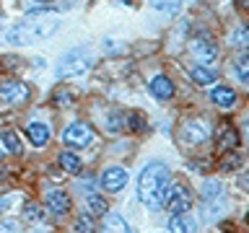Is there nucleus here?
<instances>
[{
	"instance_id": "14",
	"label": "nucleus",
	"mask_w": 249,
	"mask_h": 233,
	"mask_svg": "<svg viewBox=\"0 0 249 233\" xmlns=\"http://www.w3.org/2000/svg\"><path fill=\"white\" fill-rule=\"evenodd\" d=\"M213 104H218L221 109H231L236 104V93H233L229 85H215L213 88Z\"/></svg>"
},
{
	"instance_id": "10",
	"label": "nucleus",
	"mask_w": 249,
	"mask_h": 233,
	"mask_svg": "<svg viewBox=\"0 0 249 233\" xmlns=\"http://www.w3.org/2000/svg\"><path fill=\"white\" fill-rule=\"evenodd\" d=\"M192 52L197 54L200 62H213L215 54H218L215 44L210 42V39H205V36H197V39H195V42H192Z\"/></svg>"
},
{
	"instance_id": "3",
	"label": "nucleus",
	"mask_w": 249,
	"mask_h": 233,
	"mask_svg": "<svg viewBox=\"0 0 249 233\" xmlns=\"http://www.w3.org/2000/svg\"><path fill=\"white\" fill-rule=\"evenodd\" d=\"M91 52L89 50H73L68 54H62L60 60V67H57V75L60 78H73V75H83L86 70L91 67Z\"/></svg>"
},
{
	"instance_id": "16",
	"label": "nucleus",
	"mask_w": 249,
	"mask_h": 233,
	"mask_svg": "<svg viewBox=\"0 0 249 233\" xmlns=\"http://www.w3.org/2000/svg\"><path fill=\"white\" fill-rule=\"evenodd\" d=\"M101 233H130V225L124 223V217H120V215H109L104 220V231Z\"/></svg>"
},
{
	"instance_id": "13",
	"label": "nucleus",
	"mask_w": 249,
	"mask_h": 233,
	"mask_svg": "<svg viewBox=\"0 0 249 233\" xmlns=\"http://www.w3.org/2000/svg\"><path fill=\"white\" fill-rule=\"evenodd\" d=\"M47 207H50L54 215H65L70 210V197L65 192H50L47 194Z\"/></svg>"
},
{
	"instance_id": "26",
	"label": "nucleus",
	"mask_w": 249,
	"mask_h": 233,
	"mask_svg": "<svg viewBox=\"0 0 249 233\" xmlns=\"http://www.w3.org/2000/svg\"><path fill=\"white\" fill-rule=\"evenodd\" d=\"M54 101H57V104L62 106V101H65V104H70V101H73V96H70L68 91H65V93H62V91H57V93H54Z\"/></svg>"
},
{
	"instance_id": "6",
	"label": "nucleus",
	"mask_w": 249,
	"mask_h": 233,
	"mask_svg": "<svg viewBox=\"0 0 249 233\" xmlns=\"http://www.w3.org/2000/svg\"><path fill=\"white\" fill-rule=\"evenodd\" d=\"M31 96L29 85L21 83V81H5L0 85V101H5V104H13V106H21L26 104Z\"/></svg>"
},
{
	"instance_id": "24",
	"label": "nucleus",
	"mask_w": 249,
	"mask_h": 233,
	"mask_svg": "<svg viewBox=\"0 0 249 233\" xmlns=\"http://www.w3.org/2000/svg\"><path fill=\"white\" fill-rule=\"evenodd\" d=\"M75 228H78V233H93V223H91V217H78Z\"/></svg>"
},
{
	"instance_id": "23",
	"label": "nucleus",
	"mask_w": 249,
	"mask_h": 233,
	"mask_svg": "<svg viewBox=\"0 0 249 233\" xmlns=\"http://www.w3.org/2000/svg\"><path fill=\"white\" fill-rule=\"evenodd\" d=\"M239 163H241V158H239L236 153H231L229 158L221 161V168H223V171H233V168H239Z\"/></svg>"
},
{
	"instance_id": "21",
	"label": "nucleus",
	"mask_w": 249,
	"mask_h": 233,
	"mask_svg": "<svg viewBox=\"0 0 249 233\" xmlns=\"http://www.w3.org/2000/svg\"><path fill=\"white\" fill-rule=\"evenodd\" d=\"M89 207H91L93 215H104L107 213V202L101 200L99 194H91V197H89Z\"/></svg>"
},
{
	"instance_id": "28",
	"label": "nucleus",
	"mask_w": 249,
	"mask_h": 233,
	"mask_svg": "<svg viewBox=\"0 0 249 233\" xmlns=\"http://www.w3.org/2000/svg\"><path fill=\"white\" fill-rule=\"evenodd\" d=\"M36 3H52V0H36Z\"/></svg>"
},
{
	"instance_id": "5",
	"label": "nucleus",
	"mask_w": 249,
	"mask_h": 233,
	"mask_svg": "<svg viewBox=\"0 0 249 233\" xmlns=\"http://www.w3.org/2000/svg\"><path fill=\"white\" fill-rule=\"evenodd\" d=\"M208 135H210V124L205 119H187L179 127V140L184 145H200L208 140Z\"/></svg>"
},
{
	"instance_id": "17",
	"label": "nucleus",
	"mask_w": 249,
	"mask_h": 233,
	"mask_svg": "<svg viewBox=\"0 0 249 233\" xmlns=\"http://www.w3.org/2000/svg\"><path fill=\"white\" fill-rule=\"evenodd\" d=\"M192 81L197 83V85H210V83H215V73L213 70H208V67H192Z\"/></svg>"
},
{
	"instance_id": "2",
	"label": "nucleus",
	"mask_w": 249,
	"mask_h": 233,
	"mask_svg": "<svg viewBox=\"0 0 249 233\" xmlns=\"http://www.w3.org/2000/svg\"><path fill=\"white\" fill-rule=\"evenodd\" d=\"M169 168L163 163L153 161L140 171L138 176V197L145 202V207L151 210H159L163 207V200H166V192H169Z\"/></svg>"
},
{
	"instance_id": "18",
	"label": "nucleus",
	"mask_w": 249,
	"mask_h": 233,
	"mask_svg": "<svg viewBox=\"0 0 249 233\" xmlns=\"http://www.w3.org/2000/svg\"><path fill=\"white\" fill-rule=\"evenodd\" d=\"M60 166L68 171V174H81V161H78V155L73 153H60Z\"/></svg>"
},
{
	"instance_id": "22",
	"label": "nucleus",
	"mask_w": 249,
	"mask_h": 233,
	"mask_svg": "<svg viewBox=\"0 0 249 233\" xmlns=\"http://www.w3.org/2000/svg\"><path fill=\"white\" fill-rule=\"evenodd\" d=\"M236 73H239V78L241 81H249V60H247V54H241V57L236 60Z\"/></svg>"
},
{
	"instance_id": "4",
	"label": "nucleus",
	"mask_w": 249,
	"mask_h": 233,
	"mask_svg": "<svg viewBox=\"0 0 249 233\" xmlns=\"http://www.w3.org/2000/svg\"><path fill=\"white\" fill-rule=\"evenodd\" d=\"M163 205L171 215H182L187 210L192 207V194L187 189L184 184H169V192H166V200H163Z\"/></svg>"
},
{
	"instance_id": "19",
	"label": "nucleus",
	"mask_w": 249,
	"mask_h": 233,
	"mask_svg": "<svg viewBox=\"0 0 249 233\" xmlns=\"http://www.w3.org/2000/svg\"><path fill=\"white\" fill-rule=\"evenodd\" d=\"M3 143H5V148H8V153H21V137L16 135V132H3Z\"/></svg>"
},
{
	"instance_id": "11",
	"label": "nucleus",
	"mask_w": 249,
	"mask_h": 233,
	"mask_svg": "<svg viewBox=\"0 0 249 233\" xmlns=\"http://www.w3.org/2000/svg\"><path fill=\"white\" fill-rule=\"evenodd\" d=\"M26 135L31 140V145H36V148H44L50 143V127H47L44 122H29Z\"/></svg>"
},
{
	"instance_id": "8",
	"label": "nucleus",
	"mask_w": 249,
	"mask_h": 233,
	"mask_svg": "<svg viewBox=\"0 0 249 233\" xmlns=\"http://www.w3.org/2000/svg\"><path fill=\"white\" fill-rule=\"evenodd\" d=\"M124 184H127V171L120 168V166L107 168L104 176H101V186H104L107 192H120Z\"/></svg>"
},
{
	"instance_id": "15",
	"label": "nucleus",
	"mask_w": 249,
	"mask_h": 233,
	"mask_svg": "<svg viewBox=\"0 0 249 233\" xmlns=\"http://www.w3.org/2000/svg\"><path fill=\"white\" fill-rule=\"evenodd\" d=\"M169 233H195V223L187 220L184 215H171V220H169Z\"/></svg>"
},
{
	"instance_id": "27",
	"label": "nucleus",
	"mask_w": 249,
	"mask_h": 233,
	"mask_svg": "<svg viewBox=\"0 0 249 233\" xmlns=\"http://www.w3.org/2000/svg\"><path fill=\"white\" fill-rule=\"evenodd\" d=\"M244 39H247V29H239L236 31V47H247Z\"/></svg>"
},
{
	"instance_id": "1",
	"label": "nucleus",
	"mask_w": 249,
	"mask_h": 233,
	"mask_svg": "<svg viewBox=\"0 0 249 233\" xmlns=\"http://www.w3.org/2000/svg\"><path fill=\"white\" fill-rule=\"evenodd\" d=\"M60 29V16L54 11H39V13H29L21 23L8 31V42L11 44H36L42 39L52 36Z\"/></svg>"
},
{
	"instance_id": "20",
	"label": "nucleus",
	"mask_w": 249,
	"mask_h": 233,
	"mask_svg": "<svg viewBox=\"0 0 249 233\" xmlns=\"http://www.w3.org/2000/svg\"><path fill=\"white\" fill-rule=\"evenodd\" d=\"M153 8H159V11H166L169 16H174L179 11V0H151Z\"/></svg>"
},
{
	"instance_id": "29",
	"label": "nucleus",
	"mask_w": 249,
	"mask_h": 233,
	"mask_svg": "<svg viewBox=\"0 0 249 233\" xmlns=\"http://www.w3.org/2000/svg\"><path fill=\"white\" fill-rule=\"evenodd\" d=\"M0 155H3V150H0Z\"/></svg>"
},
{
	"instance_id": "12",
	"label": "nucleus",
	"mask_w": 249,
	"mask_h": 233,
	"mask_svg": "<svg viewBox=\"0 0 249 233\" xmlns=\"http://www.w3.org/2000/svg\"><path fill=\"white\" fill-rule=\"evenodd\" d=\"M151 93H153L156 99L166 101V99L174 96V83H171L166 75H156L153 81H151Z\"/></svg>"
},
{
	"instance_id": "25",
	"label": "nucleus",
	"mask_w": 249,
	"mask_h": 233,
	"mask_svg": "<svg viewBox=\"0 0 249 233\" xmlns=\"http://www.w3.org/2000/svg\"><path fill=\"white\" fill-rule=\"evenodd\" d=\"M26 217H31V220H36V217H42V207H36V205H29V207H26Z\"/></svg>"
},
{
	"instance_id": "7",
	"label": "nucleus",
	"mask_w": 249,
	"mask_h": 233,
	"mask_svg": "<svg viewBox=\"0 0 249 233\" xmlns=\"http://www.w3.org/2000/svg\"><path fill=\"white\" fill-rule=\"evenodd\" d=\"M62 140L73 148H86V145H91V140H93V130H91V124H86V122H73V124H68L65 132H62Z\"/></svg>"
},
{
	"instance_id": "9",
	"label": "nucleus",
	"mask_w": 249,
	"mask_h": 233,
	"mask_svg": "<svg viewBox=\"0 0 249 233\" xmlns=\"http://www.w3.org/2000/svg\"><path fill=\"white\" fill-rule=\"evenodd\" d=\"M215 145L221 148V150H231V148L239 145V132L231 127V124L221 122L218 124V135H215Z\"/></svg>"
}]
</instances>
